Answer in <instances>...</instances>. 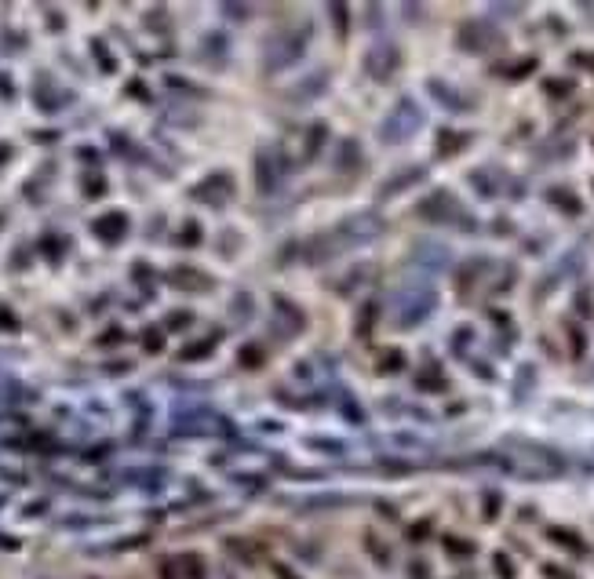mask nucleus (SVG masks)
<instances>
[{"mask_svg":"<svg viewBox=\"0 0 594 579\" xmlns=\"http://www.w3.org/2000/svg\"><path fill=\"white\" fill-rule=\"evenodd\" d=\"M376 233H379V219L376 216H354L347 223H335V230H328V233H317V237L307 244L303 259L314 263V266L317 263H328V259H335L339 251L361 244V241L376 237Z\"/></svg>","mask_w":594,"mask_h":579,"instance_id":"nucleus-1","label":"nucleus"},{"mask_svg":"<svg viewBox=\"0 0 594 579\" xmlns=\"http://www.w3.org/2000/svg\"><path fill=\"white\" fill-rule=\"evenodd\" d=\"M416 216H419L423 223H431V226H452V230H459V233H478V219L452 197L449 189L427 193V197L416 204Z\"/></svg>","mask_w":594,"mask_h":579,"instance_id":"nucleus-2","label":"nucleus"},{"mask_svg":"<svg viewBox=\"0 0 594 579\" xmlns=\"http://www.w3.org/2000/svg\"><path fill=\"white\" fill-rule=\"evenodd\" d=\"M438 310V292L427 281H412L394 292V328H416Z\"/></svg>","mask_w":594,"mask_h":579,"instance_id":"nucleus-3","label":"nucleus"},{"mask_svg":"<svg viewBox=\"0 0 594 579\" xmlns=\"http://www.w3.org/2000/svg\"><path fill=\"white\" fill-rule=\"evenodd\" d=\"M310 40H314V26H310V23H292V26H281L278 33H273V37L266 40V55H263L266 70H270V73L288 70L292 62H299V58H303V51H307Z\"/></svg>","mask_w":594,"mask_h":579,"instance_id":"nucleus-4","label":"nucleus"},{"mask_svg":"<svg viewBox=\"0 0 594 579\" xmlns=\"http://www.w3.org/2000/svg\"><path fill=\"white\" fill-rule=\"evenodd\" d=\"M423 106L412 99V95H405V99H397L394 102V110L383 117V124H379V142L383 146H394V142H405V139H412L419 127H423Z\"/></svg>","mask_w":594,"mask_h":579,"instance_id":"nucleus-5","label":"nucleus"},{"mask_svg":"<svg viewBox=\"0 0 594 579\" xmlns=\"http://www.w3.org/2000/svg\"><path fill=\"white\" fill-rule=\"evenodd\" d=\"M456 44L466 55H485V51L503 48V33H500L496 23H489V18H466V23L456 30Z\"/></svg>","mask_w":594,"mask_h":579,"instance_id":"nucleus-6","label":"nucleus"},{"mask_svg":"<svg viewBox=\"0 0 594 579\" xmlns=\"http://www.w3.org/2000/svg\"><path fill=\"white\" fill-rule=\"evenodd\" d=\"M397 70H401V51H397V44H376V48L365 51V73H369L376 84H387Z\"/></svg>","mask_w":594,"mask_h":579,"instance_id":"nucleus-7","label":"nucleus"},{"mask_svg":"<svg viewBox=\"0 0 594 579\" xmlns=\"http://www.w3.org/2000/svg\"><path fill=\"white\" fill-rule=\"evenodd\" d=\"M427 92H431V99L441 106V110H449V113H471L474 110V99H466L459 88H452V84L441 80V77L427 80Z\"/></svg>","mask_w":594,"mask_h":579,"instance_id":"nucleus-8","label":"nucleus"},{"mask_svg":"<svg viewBox=\"0 0 594 579\" xmlns=\"http://www.w3.org/2000/svg\"><path fill=\"white\" fill-rule=\"evenodd\" d=\"M412 263L416 266H423V270H449L452 266V251L445 248V244H438V241H416L412 244Z\"/></svg>","mask_w":594,"mask_h":579,"instance_id":"nucleus-9","label":"nucleus"},{"mask_svg":"<svg viewBox=\"0 0 594 579\" xmlns=\"http://www.w3.org/2000/svg\"><path fill=\"white\" fill-rule=\"evenodd\" d=\"M423 179H427V168H423V164H409L405 171H394V175L379 186V201H390L394 193H405V189L419 186Z\"/></svg>","mask_w":594,"mask_h":579,"instance_id":"nucleus-10","label":"nucleus"},{"mask_svg":"<svg viewBox=\"0 0 594 579\" xmlns=\"http://www.w3.org/2000/svg\"><path fill=\"white\" fill-rule=\"evenodd\" d=\"M281 161L285 157L273 161L270 149H259V157H256V186H259V193H266V197L281 186Z\"/></svg>","mask_w":594,"mask_h":579,"instance_id":"nucleus-11","label":"nucleus"},{"mask_svg":"<svg viewBox=\"0 0 594 579\" xmlns=\"http://www.w3.org/2000/svg\"><path fill=\"white\" fill-rule=\"evenodd\" d=\"M230 193H233V179L223 175V171H216V175H208V179L194 189V197L204 201V204H211V208H219V204H226Z\"/></svg>","mask_w":594,"mask_h":579,"instance_id":"nucleus-12","label":"nucleus"},{"mask_svg":"<svg viewBox=\"0 0 594 579\" xmlns=\"http://www.w3.org/2000/svg\"><path fill=\"white\" fill-rule=\"evenodd\" d=\"M471 132H452V127H441L438 132V142H434V157L438 161H449V157H456V154H463L466 146H471Z\"/></svg>","mask_w":594,"mask_h":579,"instance_id":"nucleus-13","label":"nucleus"},{"mask_svg":"<svg viewBox=\"0 0 594 579\" xmlns=\"http://www.w3.org/2000/svg\"><path fill=\"white\" fill-rule=\"evenodd\" d=\"M124 233H128V216H124V211H110V216L95 219V237L106 241V244H117Z\"/></svg>","mask_w":594,"mask_h":579,"instance_id":"nucleus-14","label":"nucleus"},{"mask_svg":"<svg viewBox=\"0 0 594 579\" xmlns=\"http://www.w3.org/2000/svg\"><path fill=\"white\" fill-rule=\"evenodd\" d=\"M466 182L478 189V197L493 201V197H500V182H503V175H500L496 168H474L471 175H466Z\"/></svg>","mask_w":594,"mask_h":579,"instance_id":"nucleus-15","label":"nucleus"},{"mask_svg":"<svg viewBox=\"0 0 594 579\" xmlns=\"http://www.w3.org/2000/svg\"><path fill=\"white\" fill-rule=\"evenodd\" d=\"M543 197H547V204H550V208H558L562 216H583V201H580L569 186H550V189L543 193Z\"/></svg>","mask_w":594,"mask_h":579,"instance_id":"nucleus-16","label":"nucleus"},{"mask_svg":"<svg viewBox=\"0 0 594 579\" xmlns=\"http://www.w3.org/2000/svg\"><path fill=\"white\" fill-rule=\"evenodd\" d=\"M361 142L357 139H339V149H335V171H343V175H354L357 168H361Z\"/></svg>","mask_w":594,"mask_h":579,"instance_id":"nucleus-17","label":"nucleus"},{"mask_svg":"<svg viewBox=\"0 0 594 579\" xmlns=\"http://www.w3.org/2000/svg\"><path fill=\"white\" fill-rule=\"evenodd\" d=\"M489 270V259L485 255H474V259H466L459 270H456V281H459V295H471V288L478 285V277Z\"/></svg>","mask_w":594,"mask_h":579,"instance_id":"nucleus-18","label":"nucleus"},{"mask_svg":"<svg viewBox=\"0 0 594 579\" xmlns=\"http://www.w3.org/2000/svg\"><path fill=\"white\" fill-rule=\"evenodd\" d=\"M328 92V73L325 70H317L314 77H307L303 84H299V88H292L288 95L295 99V102H310V99H321Z\"/></svg>","mask_w":594,"mask_h":579,"instance_id":"nucleus-19","label":"nucleus"},{"mask_svg":"<svg viewBox=\"0 0 594 579\" xmlns=\"http://www.w3.org/2000/svg\"><path fill=\"white\" fill-rule=\"evenodd\" d=\"M547 540L550 543H558L562 550H569V554H576V557H583L587 554V543H583V535H576L572 528H547Z\"/></svg>","mask_w":594,"mask_h":579,"instance_id":"nucleus-20","label":"nucleus"},{"mask_svg":"<svg viewBox=\"0 0 594 579\" xmlns=\"http://www.w3.org/2000/svg\"><path fill=\"white\" fill-rule=\"evenodd\" d=\"M325 135H328V124H325V120H314V127L307 132V142H303V157H307V161H314L317 154H321Z\"/></svg>","mask_w":594,"mask_h":579,"instance_id":"nucleus-21","label":"nucleus"},{"mask_svg":"<svg viewBox=\"0 0 594 579\" xmlns=\"http://www.w3.org/2000/svg\"><path fill=\"white\" fill-rule=\"evenodd\" d=\"M416 386L427 394H441V390H449V379L441 375L438 364H431V368H423V375H416Z\"/></svg>","mask_w":594,"mask_h":579,"instance_id":"nucleus-22","label":"nucleus"},{"mask_svg":"<svg viewBox=\"0 0 594 579\" xmlns=\"http://www.w3.org/2000/svg\"><path fill=\"white\" fill-rule=\"evenodd\" d=\"M536 66L540 62L528 55V58H518V62H511V66H496V73L500 77H507V80H521V77H528V73H536Z\"/></svg>","mask_w":594,"mask_h":579,"instance_id":"nucleus-23","label":"nucleus"},{"mask_svg":"<svg viewBox=\"0 0 594 579\" xmlns=\"http://www.w3.org/2000/svg\"><path fill=\"white\" fill-rule=\"evenodd\" d=\"M175 565L182 568V579H204V557L201 554H182Z\"/></svg>","mask_w":594,"mask_h":579,"instance_id":"nucleus-24","label":"nucleus"},{"mask_svg":"<svg viewBox=\"0 0 594 579\" xmlns=\"http://www.w3.org/2000/svg\"><path fill=\"white\" fill-rule=\"evenodd\" d=\"M405 368V354L401 350H383V357H379V375H394Z\"/></svg>","mask_w":594,"mask_h":579,"instance_id":"nucleus-25","label":"nucleus"},{"mask_svg":"<svg viewBox=\"0 0 594 579\" xmlns=\"http://www.w3.org/2000/svg\"><path fill=\"white\" fill-rule=\"evenodd\" d=\"M533 382H536V368H533V364H525V368H518V382H514V401H521L528 390H533Z\"/></svg>","mask_w":594,"mask_h":579,"instance_id":"nucleus-26","label":"nucleus"},{"mask_svg":"<svg viewBox=\"0 0 594 579\" xmlns=\"http://www.w3.org/2000/svg\"><path fill=\"white\" fill-rule=\"evenodd\" d=\"M471 342H474V328H466V325H459L456 332H452V354H466L471 350Z\"/></svg>","mask_w":594,"mask_h":579,"instance_id":"nucleus-27","label":"nucleus"},{"mask_svg":"<svg viewBox=\"0 0 594 579\" xmlns=\"http://www.w3.org/2000/svg\"><path fill=\"white\" fill-rule=\"evenodd\" d=\"M572 88H576V84L565 80V77H555V80H547V84H543V92H547L550 99H565V95H572Z\"/></svg>","mask_w":594,"mask_h":579,"instance_id":"nucleus-28","label":"nucleus"},{"mask_svg":"<svg viewBox=\"0 0 594 579\" xmlns=\"http://www.w3.org/2000/svg\"><path fill=\"white\" fill-rule=\"evenodd\" d=\"M211 350H216V335H211V339H201V347H186L179 357H182V361H197V357H208Z\"/></svg>","mask_w":594,"mask_h":579,"instance_id":"nucleus-29","label":"nucleus"},{"mask_svg":"<svg viewBox=\"0 0 594 579\" xmlns=\"http://www.w3.org/2000/svg\"><path fill=\"white\" fill-rule=\"evenodd\" d=\"M500 492H485L481 496V510H485V521H496V513H500Z\"/></svg>","mask_w":594,"mask_h":579,"instance_id":"nucleus-30","label":"nucleus"},{"mask_svg":"<svg viewBox=\"0 0 594 579\" xmlns=\"http://www.w3.org/2000/svg\"><path fill=\"white\" fill-rule=\"evenodd\" d=\"M445 550H449L452 557H471V554H474V543H471V540H445Z\"/></svg>","mask_w":594,"mask_h":579,"instance_id":"nucleus-31","label":"nucleus"},{"mask_svg":"<svg viewBox=\"0 0 594 579\" xmlns=\"http://www.w3.org/2000/svg\"><path fill=\"white\" fill-rule=\"evenodd\" d=\"M328 11H332V18H335V33L339 37H347V4H328Z\"/></svg>","mask_w":594,"mask_h":579,"instance_id":"nucleus-32","label":"nucleus"},{"mask_svg":"<svg viewBox=\"0 0 594 579\" xmlns=\"http://www.w3.org/2000/svg\"><path fill=\"white\" fill-rule=\"evenodd\" d=\"M365 547H369V554L376 557V561H379V565H390V554H387V547H383V543H379V540H376V535H369V540H365Z\"/></svg>","mask_w":594,"mask_h":579,"instance_id":"nucleus-33","label":"nucleus"},{"mask_svg":"<svg viewBox=\"0 0 594 579\" xmlns=\"http://www.w3.org/2000/svg\"><path fill=\"white\" fill-rule=\"evenodd\" d=\"M493 568H496L500 579H514V565H511V557H507V554H496V557H493Z\"/></svg>","mask_w":594,"mask_h":579,"instance_id":"nucleus-34","label":"nucleus"},{"mask_svg":"<svg viewBox=\"0 0 594 579\" xmlns=\"http://www.w3.org/2000/svg\"><path fill=\"white\" fill-rule=\"evenodd\" d=\"M172 281H182L179 288H197L194 281H204L201 273H194V270H172Z\"/></svg>","mask_w":594,"mask_h":579,"instance_id":"nucleus-35","label":"nucleus"},{"mask_svg":"<svg viewBox=\"0 0 594 579\" xmlns=\"http://www.w3.org/2000/svg\"><path fill=\"white\" fill-rule=\"evenodd\" d=\"M569 342H572V357H583L587 339H583V332H580V328H572V325H569Z\"/></svg>","mask_w":594,"mask_h":579,"instance_id":"nucleus-36","label":"nucleus"},{"mask_svg":"<svg viewBox=\"0 0 594 579\" xmlns=\"http://www.w3.org/2000/svg\"><path fill=\"white\" fill-rule=\"evenodd\" d=\"M241 364H245V368H248V364H252V368H256V364H263V350H259V347H245V350H241Z\"/></svg>","mask_w":594,"mask_h":579,"instance_id":"nucleus-37","label":"nucleus"},{"mask_svg":"<svg viewBox=\"0 0 594 579\" xmlns=\"http://www.w3.org/2000/svg\"><path fill=\"white\" fill-rule=\"evenodd\" d=\"M576 310H580V317H590V288L587 285L576 292Z\"/></svg>","mask_w":594,"mask_h":579,"instance_id":"nucleus-38","label":"nucleus"},{"mask_svg":"<svg viewBox=\"0 0 594 579\" xmlns=\"http://www.w3.org/2000/svg\"><path fill=\"white\" fill-rule=\"evenodd\" d=\"M182 244H197L201 241V230H197V223H186V230H182V237H179Z\"/></svg>","mask_w":594,"mask_h":579,"instance_id":"nucleus-39","label":"nucleus"},{"mask_svg":"<svg viewBox=\"0 0 594 579\" xmlns=\"http://www.w3.org/2000/svg\"><path fill=\"white\" fill-rule=\"evenodd\" d=\"M142 339H146V350H150V354H157V350H161V332H157V328H150Z\"/></svg>","mask_w":594,"mask_h":579,"instance_id":"nucleus-40","label":"nucleus"},{"mask_svg":"<svg viewBox=\"0 0 594 579\" xmlns=\"http://www.w3.org/2000/svg\"><path fill=\"white\" fill-rule=\"evenodd\" d=\"M427 532H431V521H419V525H412V528H409V540H423Z\"/></svg>","mask_w":594,"mask_h":579,"instance_id":"nucleus-41","label":"nucleus"},{"mask_svg":"<svg viewBox=\"0 0 594 579\" xmlns=\"http://www.w3.org/2000/svg\"><path fill=\"white\" fill-rule=\"evenodd\" d=\"M572 66H587V70H594V55H587V51L580 55V51H576V55H572Z\"/></svg>","mask_w":594,"mask_h":579,"instance_id":"nucleus-42","label":"nucleus"},{"mask_svg":"<svg viewBox=\"0 0 594 579\" xmlns=\"http://www.w3.org/2000/svg\"><path fill=\"white\" fill-rule=\"evenodd\" d=\"M543 575H547V579H572L569 572H562V568H555V565H543Z\"/></svg>","mask_w":594,"mask_h":579,"instance_id":"nucleus-43","label":"nucleus"},{"mask_svg":"<svg viewBox=\"0 0 594 579\" xmlns=\"http://www.w3.org/2000/svg\"><path fill=\"white\" fill-rule=\"evenodd\" d=\"M223 15H230V18H245V15H248V8H237V4H226V8H223Z\"/></svg>","mask_w":594,"mask_h":579,"instance_id":"nucleus-44","label":"nucleus"},{"mask_svg":"<svg viewBox=\"0 0 594 579\" xmlns=\"http://www.w3.org/2000/svg\"><path fill=\"white\" fill-rule=\"evenodd\" d=\"M365 18H372L369 26H383V23H379V18H383V11H379V8H365Z\"/></svg>","mask_w":594,"mask_h":579,"instance_id":"nucleus-45","label":"nucleus"},{"mask_svg":"<svg viewBox=\"0 0 594 579\" xmlns=\"http://www.w3.org/2000/svg\"><path fill=\"white\" fill-rule=\"evenodd\" d=\"M0 328H18V320L8 317V310H0Z\"/></svg>","mask_w":594,"mask_h":579,"instance_id":"nucleus-46","label":"nucleus"},{"mask_svg":"<svg viewBox=\"0 0 594 579\" xmlns=\"http://www.w3.org/2000/svg\"><path fill=\"white\" fill-rule=\"evenodd\" d=\"M84 186H88V193H92V197H95V193L102 189V179H95V175H88V182H84Z\"/></svg>","mask_w":594,"mask_h":579,"instance_id":"nucleus-47","label":"nucleus"},{"mask_svg":"<svg viewBox=\"0 0 594 579\" xmlns=\"http://www.w3.org/2000/svg\"><path fill=\"white\" fill-rule=\"evenodd\" d=\"M273 572H278V579H299V575H295L288 565H278V568H273Z\"/></svg>","mask_w":594,"mask_h":579,"instance_id":"nucleus-48","label":"nucleus"},{"mask_svg":"<svg viewBox=\"0 0 594 579\" xmlns=\"http://www.w3.org/2000/svg\"><path fill=\"white\" fill-rule=\"evenodd\" d=\"M493 11H500V15H518L521 8H518V4H500V8H493Z\"/></svg>","mask_w":594,"mask_h":579,"instance_id":"nucleus-49","label":"nucleus"},{"mask_svg":"<svg viewBox=\"0 0 594 579\" xmlns=\"http://www.w3.org/2000/svg\"><path fill=\"white\" fill-rule=\"evenodd\" d=\"M412 579H427V568H423V561H412Z\"/></svg>","mask_w":594,"mask_h":579,"instance_id":"nucleus-50","label":"nucleus"}]
</instances>
